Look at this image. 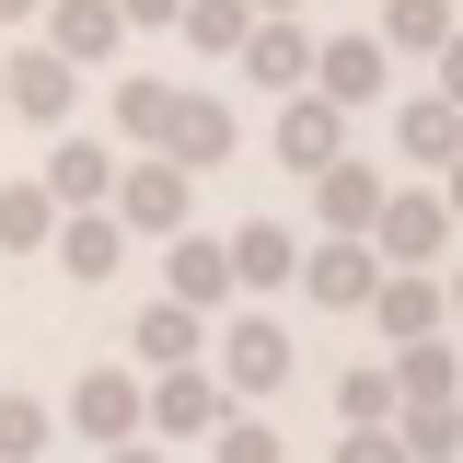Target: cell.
Listing matches in <instances>:
<instances>
[{
    "mask_svg": "<svg viewBox=\"0 0 463 463\" xmlns=\"http://www.w3.org/2000/svg\"><path fill=\"white\" fill-rule=\"evenodd\" d=\"M336 463H405V452H394V417H371V429H347V440H336Z\"/></svg>",
    "mask_w": 463,
    "mask_h": 463,
    "instance_id": "obj_29",
    "label": "cell"
},
{
    "mask_svg": "<svg viewBox=\"0 0 463 463\" xmlns=\"http://www.w3.org/2000/svg\"><path fill=\"white\" fill-rule=\"evenodd\" d=\"M232 139H243V128H232V105H209V93H174L163 151H174L185 174H221V163H232Z\"/></svg>",
    "mask_w": 463,
    "mask_h": 463,
    "instance_id": "obj_14",
    "label": "cell"
},
{
    "mask_svg": "<svg viewBox=\"0 0 463 463\" xmlns=\"http://www.w3.org/2000/svg\"><path fill=\"white\" fill-rule=\"evenodd\" d=\"M336 417H347V429L394 417V371H383V359H371V371H336Z\"/></svg>",
    "mask_w": 463,
    "mask_h": 463,
    "instance_id": "obj_28",
    "label": "cell"
},
{
    "mask_svg": "<svg viewBox=\"0 0 463 463\" xmlns=\"http://www.w3.org/2000/svg\"><path fill=\"white\" fill-rule=\"evenodd\" d=\"M394 452L405 463H452V394H405L394 405Z\"/></svg>",
    "mask_w": 463,
    "mask_h": 463,
    "instance_id": "obj_24",
    "label": "cell"
},
{
    "mask_svg": "<svg viewBox=\"0 0 463 463\" xmlns=\"http://www.w3.org/2000/svg\"><path fill=\"white\" fill-rule=\"evenodd\" d=\"M209 463H289V452H279V429H267V417L221 405V417H209Z\"/></svg>",
    "mask_w": 463,
    "mask_h": 463,
    "instance_id": "obj_25",
    "label": "cell"
},
{
    "mask_svg": "<svg viewBox=\"0 0 463 463\" xmlns=\"http://www.w3.org/2000/svg\"><path fill=\"white\" fill-rule=\"evenodd\" d=\"M47 429H58V417H47L35 394H0V463H35V452H47Z\"/></svg>",
    "mask_w": 463,
    "mask_h": 463,
    "instance_id": "obj_27",
    "label": "cell"
},
{
    "mask_svg": "<svg viewBox=\"0 0 463 463\" xmlns=\"http://www.w3.org/2000/svg\"><path fill=\"white\" fill-rule=\"evenodd\" d=\"M35 12H47V0H0V24H35Z\"/></svg>",
    "mask_w": 463,
    "mask_h": 463,
    "instance_id": "obj_32",
    "label": "cell"
},
{
    "mask_svg": "<svg viewBox=\"0 0 463 463\" xmlns=\"http://www.w3.org/2000/svg\"><path fill=\"white\" fill-rule=\"evenodd\" d=\"M35 24H47V47L70 58V70H105V58H116V35H128V24H116V0H47Z\"/></svg>",
    "mask_w": 463,
    "mask_h": 463,
    "instance_id": "obj_15",
    "label": "cell"
},
{
    "mask_svg": "<svg viewBox=\"0 0 463 463\" xmlns=\"http://www.w3.org/2000/svg\"><path fill=\"white\" fill-rule=\"evenodd\" d=\"M243 24H255V0H174V35H185L197 58H232Z\"/></svg>",
    "mask_w": 463,
    "mask_h": 463,
    "instance_id": "obj_23",
    "label": "cell"
},
{
    "mask_svg": "<svg viewBox=\"0 0 463 463\" xmlns=\"http://www.w3.org/2000/svg\"><path fill=\"white\" fill-rule=\"evenodd\" d=\"M116 24H174V0H116Z\"/></svg>",
    "mask_w": 463,
    "mask_h": 463,
    "instance_id": "obj_30",
    "label": "cell"
},
{
    "mask_svg": "<svg viewBox=\"0 0 463 463\" xmlns=\"http://www.w3.org/2000/svg\"><path fill=\"white\" fill-rule=\"evenodd\" d=\"M359 313H371L394 347H405V336H440V325H452V279H440V267H383Z\"/></svg>",
    "mask_w": 463,
    "mask_h": 463,
    "instance_id": "obj_5",
    "label": "cell"
},
{
    "mask_svg": "<svg viewBox=\"0 0 463 463\" xmlns=\"http://www.w3.org/2000/svg\"><path fill=\"white\" fill-rule=\"evenodd\" d=\"M47 232H58V197H47V174L0 185V255H47Z\"/></svg>",
    "mask_w": 463,
    "mask_h": 463,
    "instance_id": "obj_21",
    "label": "cell"
},
{
    "mask_svg": "<svg viewBox=\"0 0 463 463\" xmlns=\"http://www.w3.org/2000/svg\"><path fill=\"white\" fill-rule=\"evenodd\" d=\"M58 417H70L93 452H105V440H139V371H116V359H105V371H81Z\"/></svg>",
    "mask_w": 463,
    "mask_h": 463,
    "instance_id": "obj_11",
    "label": "cell"
},
{
    "mask_svg": "<svg viewBox=\"0 0 463 463\" xmlns=\"http://www.w3.org/2000/svg\"><path fill=\"white\" fill-rule=\"evenodd\" d=\"M105 209H116L128 232H185V209H197V174L174 163V151H139V163H116Z\"/></svg>",
    "mask_w": 463,
    "mask_h": 463,
    "instance_id": "obj_2",
    "label": "cell"
},
{
    "mask_svg": "<svg viewBox=\"0 0 463 463\" xmlns=\"http://www.w3.org/2000/svg\"><path fill=\"white\" fill-rule=\"evenodd\" d=\"M221 371L209 359H174V371H151L139 383V429H163V440H209V417H221Z\"/></svg>",
    "mask_w": 463,
    "mask_h": 463,
    "instance_id": "obj_3",
    "label": "cell"
},
{
    "mask_svg": "<svg viewBox=\"0 0 463 463\" xmlns=\"http://www.w3.org/2000/svg\"><path fill=\"white\" fill-rule=\"evenodd\" d=\"M221 255H232V289H289V255H301V232H289V221H243Z\"/></svg>",
    "mask_w": 463,
    "mask_h": 463,
    "instance_id": "obj_20",
    "label": "cell"
},
{
    "mask_svg": "<svg viewBox=\"0 0 463 463\" xmlns=\"http://www.w3.org/2000/svg\"><path fill=\"white\" fill-rule=\"evenodd\" d=\"M47 243H58V267H70L81 289H105L116 267H128V221H116V209H58Z\"/></svg>",
    "mask_w": 463,
    "mask_h": 463,
    "instance_id": "obj_12",
    "label": "cell"
},
{
    "mask_svg": "<svg viewBox=\"0 0 463 463\" xmlns=\"http://www.w3.org/2000/svg\"><path fill=\"white\" fill-rule=\"evenodd\" d=\"M163 116H174V81H116V128L139 151H163Z\"/></svg>",
    "mask_w": 463,
    "mask_h": 463,
    "instance_id": "obj_26",
    "label": "cell"
},
{
    "mask_svg": "<svg viewBox=\"0 0 463 463\" xmlns=\"http://www.w3.org/2000/svg\"><path fill=\"white\" fill-rule=\"evenodd\" d=\"M371 279H383V255H371L359 232H325L313 255H289V289H301V301H325V313H359Z\"/></svg>",
    "mask_w": 463,
    "mask_h": 463,
    "instance_id": "obj_4",
    "label": "cell"
},
{
    "mask_svg": "<svg viewBox=\"0 0 463 463\" xmlns=\"http://www.w3.org/2000/svg\"><path fill=\"white\" fill-rule=\"evenodd\" d=\"M70 93H81V70L58 47H12L0 58V116H24V128H70Z\"/></svg>",
    "mask_w": 463,
    "mask_h": 463,
    "instance_id": "obj_6",
    "label": "cell"
},
{
    "mask_svg": "<svg viewBox=\"0 0 463 463\" xmlns=\"http://www.w3.org/2000/svg\"><path fill=\"white\" fill-rule=\"evenodd\" d=\"M394 139H405V163H417V174H452V151H463V93H452V81L417 93V105L394 116Z\"/></svg>",
    "mask_w": 463,
    "mask_h": 463,
    "instance_id": "obj_17",
    "label": "cell"
},
{
    "mask_svg": "<svg viewBox=\"0 0 463 463\" xmlns=\"http://www.w3.org/2000/svg\"><path fill=\"white\" fill-rule=\"evenodd\" d=\"M267 151H279L289 174H325V163L347 151V105H325L313 81H301V93H279V116H267Z\"/></svg>",
    "mask_w": 463,
    "mask_h": 463,
    "instance_id": "obj_8",
    "label": "cell"
},
{
    "mask_svg": "<svg viewBox=\"0 0 463 463\" xmlns=\"http://www.w3.org/2000/svg\"><path fill=\"white\" fill-rule=\"evenodd\" d=\"M255 12H313V0H255Z\"/></svg>",
    "mask_w": 463,
    "mask_h": 463,
    "instance_id": "obj_33",
    "label": "cell"
},
{
    "mask_svg": "<svg viewBox=\"0 0 463 463\" xmlns=\"http://www.w3.org/2000/svg\"><path fill=\"white\" fill-rule=\"evenodd\" d=\"M105 463H163V452H151V440H105Z\"/></svg>",
    "mask_w": 463,
    "mask_h": 463,
    "instance_id": "obj_31",
    "label": "cell"
},
{
    "mask_svg": "<svg viewBox=\"0 0 463 463\" xmlns=\"http://www.w3.org/2000/svg\"><path fill=\"white\" fill-rule=\"evenodd\" d=\"M359 243H371V255H383V267H440V255H452V197H440V185H383V209H371V232H359Z\"/></svg>",
    "mask_w": 463,
    "mask_h": 463,
    "instance_id": "obj_1",
    "label": "cell"
},
{
    "mask_svg": "<svg viewBox=\"0 0 463 463\" xmlns=\"http://www.w3.org/2000/svg\"><path fill=\"white\" fill-rule=\"evenodd\" d=\"M209 371H221V394H279V383H289V325H279V313H232Z\"/></svg>",
    "mask_w": 463,
    "mask_h": 463,
    "instance_id": "obj_7",
    "label": "cell"
},
{
    "mask_svg": "<svg viewBox=\"0 0 463 463\" xmlns=\"http://www.w3.org/2000/svg\"><path fill=\"white\" fill-rule=\"evenodd\" d=\"M128 347H139V371H174V359H209V313H185V301H151L139 325H128Z\"/></svg>",
    "mask_w": 463,
    "mask_h": 463,
    "instance_id": "obj_18",
    "label": "cell"
},
{
    "mask_svg": "<svg viewBox=\"0 0 463 463\" xmlns=\"http://www.w3.org/2000/svg\"><path fill=\"white\" fill-rule=\"evenodd\" d=\"M383 47L405 58H452V0H383V24H371Z\"/></svg>",
    "mask_w": 463,
    "mask_h": 463,
    "instance_id": "obj_22",
    "label": "cell"
},
{
    "mask_svg": "<svg viewBox=\"0 0 463 463\" xmlns=\"http://www.w3.org/2000/svg\"><path fill=\"white\" fill-rule=\"evenodd\" d=\"M301 185H313V221L325 232H371V209H383V174L359 163V151H336V163L301 174Z\"/></svg>",
    "mask_w": 463,
    "mask_h": 463,
    "instance_id": "obj_16",
    "label": "cell"
},
{
    "mask_svg": "<svg viewBox=\"0 0 463 463\" xmlns=\"http://www.w3.org/2000/svg\"><path fill=\"white\" fill-rule=\"evenodd\" d=\"M232 58H243L255 93H301V70H313V24H301V12H255Z\"/></svg>",
    "mask_w": 463,
    "mask_h": 463,
    "instance_id": "obj_10",
    "label": "cell"
},
{
    "mask_svg": "<svg viewBox=\"0 0 463 463\" xmlns=\"http://www.w3.org/2000/svg\"><path fill=\"white\" fill-rule=\"evenodd\" d=\"M325 105H383V81H394V47L383 35H313V70H301Z\"/></svg>",
    "mask_w": 463,
    "mask_h": 463,
    "instance_id": "obj_9",
    "label": "cell"
},
{
    "mask_svg": "<svg viewBox=\"0 0 463 463\" xmlns=\"http://www.w3.org/2000/svg\"><path fill=\"white\" fill-rule=\"evenodd\" d=\"M174 255H163V289L185 301V313H221L232 301V255H221V232H163Z\"/></svg>",
    "mask_w": 463,
    "mask_h": 463,
    "instance_id": "obj_13",
    "label": "cell"
},
{
    "mask_svg": "<svg viewBox=\"0 0 463 463\" xmlns=\"http://www.w3.org/2000/svg\"><path fill=\"white\" fill-rule=\"evenodd\" d=\"M105 185H116V139H58L47 151V197L58 209H105Z\"/></svg>",
    "mask_w": 463,
    "mask_h": 463,
    "instance_id": "obj_19",
    "label": "cell"
}]
</instances>
